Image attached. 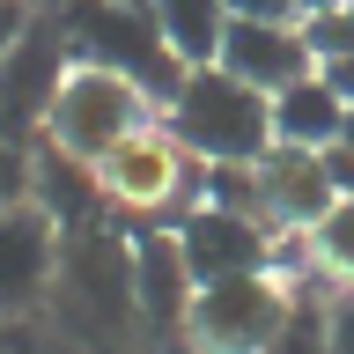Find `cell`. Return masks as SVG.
I'll use <instances>...</instances> for the list:
<instances>
[{
	"instance_id": "obj_14",
	"label": "cell",
	"mask_w": 354,
	"mask_h": 354,
	"mask_svg": "<svg viewBox=\"0 0 354 354\" xmlns=\"http://www.w3.org/2000/svg\"><path fill=\"white\" fill-rule=\"evenodd\" d=\"M162 37L185 66H214L221 59V37H229V0H148Z\"/></svg>"
},
{
	"instance_id": "obj_15",
	"label": "cell",
	"mask_w": 354,
	"mask_h": 354,
	"mask_svg": "<svg viewBox=\"0 0 354 354\" xmlns=\"http://www.w3.org/2000/svg\"><path fill=\"white\" fill-rule=\"evenodd\" d=\"M310 243H317V259H325L332 273H347V281H354V199H339V207L310 229Z\"/></svg>"
},
{
	"instance_id": "obj_25",
	"label": "cell",
	"mask_w": 354,
	"mask_h": 354,
	"mask_svg": "<svg viewBox=\"0 0 354 354\" xmlns=\"http://www.w3.org/2000/svg\"><path fill=\"white\" fill-rule=\"evenodd\" d=\"M339 140H347V148H354V104H347V126H339Z\"/></svg>"
},
{
	"instance_id": "obj_1",
	"label": "cell",
	"mask_w": 354,
	"mask_h": 354,
	"mask_svg": "<svg viewBox=\"0 0 354 354\" xmlns=\"http://www.w3.org/2000/svg\"><path fill=\"white\" fill-rule=\"evenodd\" d=\"M52 310L74 339L96 354H118L140 332V303H133V236H118L111 221H88L74 236H59V273H52Z\"/></svg>"
},
{
	"instance_id": "obj_23",
	"label": "cell",
	"mask_w": 354,
	"mask_h": 354,
	"mask_svg": "<svg viewBox=\"0 0 354 354\" xmlns=\"http://www.w3.org/2000/svg\"><path fill=\"white\" fill-rule=\"evenodd\" d=\"M317 74H325V82H332V88H339V96L354 104V52H347V59H332V66H317Z\"/></svg>"
},
{
	"instance_id": "obj_2",
	"label": "cell",
	"mask_w": 354,
	"mask_h": 354,
	"mask_svg": "<svg viewBox=\"0 0 354 354\" xmlns=\"http://www.w3.org/2000/svg\"><path fill=\"white\" fill-rule=\"evenodd\" d=\"M66 30V52L74 66H104V74H126L155 111L177 96L185 82V59L170 52L162 22H155L148 0H44Z\"/></svg>"
},
{
	"instance_id": "obj_8",
	"label": "cell",
	"mask_w": 354,
	"mask_h": 354,
	"mask_svg": "<svg viewBox=\"0 0 354 354\" xmlns=\"http://www.w3.org/2000/svg\"><path fill=\"white\" fill-rule=\"evenodd\" d=\"M177 251L192 266V281H229V273H273V251H281V229H266L251 214H229V207H207L199 199L192 214L177 221Z\"/></svg>"
},
{
	"instance_id": "obj_10",
	"label": "cell",
	"mask_w": 354,
	"mask_h": 354,
	"mask_svg": "<svg viewBox=\"0 0 354 354\" xmlns=\"http://www.w3.org/2000/svg\"><path fill=\"white\" fill-rule=\"evenodd\" d=\"M259 185H266V221L281 236H310L339 207V192H332V177H325V148H281L273 140L259 155Z\"/></svg>"
},
{
	"instance_id": "obj_13",
	"label": "cell",
	"mask_w": 354,
	"mask_h": 354,
	"mask_svg": "<svg viewBox=\"0 0 354 354\" xmlns=\"http://www.w3.org/2000/svg\"><path fill=\"white\" fill-rule=\"evenodd\" d=\"M347 126V96L325 82V74H303L273 96V140L281 148H332Z\"/></svg>"
},
{
	"instance_id": "obj_19",
	"label": "cell",
	"mask_w": 354,
	"mask_h": 354,
	"mask_svg": "<svg viewBox=\"0 0 354 354\" xmlns=\"http://www.w3.org/2000/svg\"><path fill=\"white\" fill-rule=\"evenodd\" d=\"M325 354H354V288L325 303Z\"/></svg>"
},
{
	"instance_id": "obj_6",
	"label": "cell",
	"mask_w": 354,
	"mask_h": 354,
	"mask_svg": "<svg viewBox=\"0 0 354 354\" xmlns=\"http://www.w3.org/2000/svg\"><path fill=\"white\" fill-rule=\"evenodd\" d=\"M148 96L126 82V74H104V66H74L59 88V104H52V118H44V140L66 155H82V162H104L118 140H133V133L148 126Z\"/></svg>"
},
{
	"instance_id": "obj_12",
	"label": "cell",
	"mask_w": 354,
	"mask_h": 354,
	"mask_svg": "<svg viewBox=\"0 0 354 354\" xmlns=\"http://www.w3.org/2000/svg\"><path fill=\"white\" fill-rule=\"evenodd\" d=\"M30 199L59 221V236H74V229H88V221H104V207H111L104 170L82 162V155H66V148H52V140H30Z\"/></svg>"
},
{
	"instance_id": "obj_20",
	"label": "cell",
	"mask_w": 354,
	"mask_h": 354,
	"mask_svg": "<svg viewBox=\"0 0 354 354\" xmlns=\"http://www.w3.org/2000/svg\"><path fill=\"white\" fill-rule=\"evenodd\" d=\"M229 15H243V22H303L295 0H229Z\"/></svg>"
},
{
	"instance_id": "obj_18",
	"label": "cell",
	"mask_w": 354,
	"mask_h": 354,
	"mask_svg": "<svg viewBox=\"0 0 354 354\" xmlns=\"http://www.w3.org/2000/svg\"><path fill=\"white\" fill-rule=\"evenodd\" d=\"M15 199H30V148L0 133V207H15Z\"/></svg>"
},
{
	"instance_id": "obj_9",
	"label": "cell",
	"mask_w": 354,
	"mask_h": 354,
	"mask_svg": "<svg viewBox=\"0 0 354 354\" xmlns=\"http://www.w3.org/2000/svg\"><path fill=\"white\" fill-rule=\"evenodd\" d=\"M192 266H185V251H177V229H133V303H140V332L148 339H162V347H177L185 339V317H192Z\"/></svg>"
},
{
	"instance_id": "obj_16",
	"label": "cell",
	"mask_w": 354,
	"mask_h": 354,
	"mask_svg": "<svg viewBox=\"0 0 354 354\" xmlns=\"http://www.w3.org/2000/svg\"><path fill=\"white\" fill-rule=\"evenodd\" d=\"M303 37H310V59L332 66V59H347V52H354V15H347V8H332V15H303Z\"/></svg>"
},
{
	"instance_id": "obj_26",
	"label": "cell",
	"mask_w": 354,
	"mask_h": 354,
	"mask_svg": "<svg viewBox=\"0 0 354 354\" xmlns=\"http://www.w3.org/2000/svg\"><path fill=\"white\" fill-rule=\"evenodd\" d=\"M347 15H354V0H347Z\"/></svg>"
},
{
	"instance_id": "obj_3",
	"label": "cell",
	"mask_w": 354,
	"mask_h": 354,
	"mask_svg": "<svg viewBox=\"0 0 354 354\" xmlns=\"http://www.w3.org/2000/svg\"><path fill=\"white\" fill-rule=\"evenodd\" d=\"M162 126L192 162H259L273 148V96L236 82L229 66H185L177 96L162 104Z\"/></svg>"
},
{
	"instance_id": "obj_21",
	"label": "cell",
	"mask_w": 354,
	"mask_h": 354,
	"mask_svg": "<svg viewBox=\"0 0 354 354\" xmlns=\"http://www.w3.org/2000/svg\"><path fill=\"white\" fill-rule=\"evenodd\" d=\"M325 177H332V192H339V199H354V148H347V140H332V148H325Z\"/></svg>"
},
{
	"instance_id": "obj_4",
	"label": "cell",
	"mask_w": 354,
	"mask_h": 354,
	"mask_svg": "<svg viewBox=\"0 0 354 354\" xmlns=\"http://www.w3.org/2000/svg\"><path fill=\"white\" fill-rule=\"evenodd\" d=\"M288 317H295V295L273 273H229V281H207L192 295L185 347L192 354H266Z\"/></svg>"
},
{
	"instance_id": "obj_5",
	"label": "cell",
	"mask_w": 354,
	"mask_h": 354,
	"mask_svg": "<svg viewBox=\"0 0 354 354\" xmlns=\"http://www.w3.org/2000/svg\"><path fill=\"white\" fill-rule=\"evenodd\" d=\"M66 74H74V52H66V30L52 8H30V22H22V37L8 44V59H0V133L8 140H44V118H52V104H59Z\"/></svg>"
},
{
	"instance_id": "obj_7",
	"label": "cell",
	"mask_w": 354,
	"mask_h": 354,
	"mask_svg": "<svg viewBox=\"0 0 354 354\" xmlns=\"http://www.w3.org/2000/svg\"><path fill=\"white\" fill-rule=\"evenodd\" d=\"M52 273H59V221L37 199L0 207V317H30L52 303Z\"/></svg>"
},
{
	"instance_id": "obj_17",
	"label": "cell",
	"mask_w": 354,
	"mask_h": 354,
	"mask_svg": "<svg viewBox=\"0 0 354 354\" xmlns=\"http://www.w3.org/2000/svg\"><path fill=\"white\" fill-rule=\"evenodd\" d=\"M266 354H325V303L295 295V317L281 325V339H273Z\"/></svg>"
},
{
	"instance_id": "obj_24",
	"label": "cell",
	"mask_w": 354,
	"mask_h": 354,
	"mask_svg": "<svg viewBox=\"0 0 354 354\" xmlns=\"http://www.w3.org/2000/svg\"><path fill=\"white\" fill-rule=\"evenodd\" d=\"M332 8H347V0H295V15H332Z\"/></svg>"
},
{
	"instance_id": "obj_11",
	"label": "cell",
	"mask_w": 354,
	"mask_h": 354,
	"mask_svg": "<svg viewBox=\"0 0 354 354\" xmlns=\"http://www.w3.org/2000/svg\"><path fill=\"white\" fill-rule=\"evenodd\" d=\"M214 66H229V74L251 82L259 96H281L288 82L317 74L303 22H243V15H229V37H221V59Z\"/></svg>"
},
{
	"instance_id": "obj_22",
	"label": "cell",
	"mask_w": 354,
	"mask_h": 354,
	"mask_svg": "<svg viewBox=\"0 0 354 354\" xmlns=\"http://www.w3.org/2000/svg\"><path fill=\"white\" fill-rule=\"evenodd\" d=\"M30 8H37V0H0V59H8V44L22 37V22H30Z\"/></svg>"
}]
</instances>
